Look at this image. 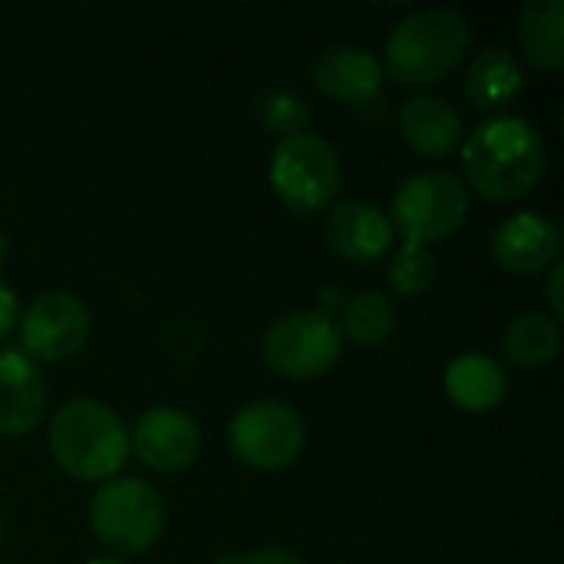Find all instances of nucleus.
<instances>
[{"label": "nucleus", "mask_w": 564, "mask_h": 564, "mask_svg": "<svg viewBox=\"0 0 564 564\" xmlns=\"http://www.w3.org/2000/svg\"><path fill=\"white\" fill-rule=\"evenodd\" d=\"M545 165V135L522 116L482 119L463 139L466 182L489 202H516L529 195L542 182Z\"/></svg>", "instance_id": "obj_1"}, {"label": "nucleus", "mask_w": 564, "mask_h": 564, "mask_svg": "<svg viewBox=\"0 0 564 564\" xmlns=\"http://www.w3.org/2000/svg\"><path fill=\"white\" fill-rule=\"evenodd\" d=\"M50 453L79 482H106L129 463V430L122 416L93 400L73 397L50 420Z\"/></svg>", "instance_id": "obj_2"}, {"label": "nucleus", "mask_w": 564, "mask_h": 564, "mask_svg": "<svg viewBox=\"0 0 564 564\" xmlns=\"http://www.w3.org/2000/svg\"><path fill=\"white\" fill-rule=\"evenodd\" d=\"M473 26L453 7H423L403 13L383 46L393 79L406 86H430L449 76L469 50Z\"/></svg>", "instance_id": "obj_3"}, {"label": "nucleus", "mask_w": 564, "mask_h": 564, "mask_svg": "<svg viewBox=\"0 0 564 564\" xmlns=\"http://www.w3.org/2000/svg\"><path fill=\"white\" fill-rule=\"evenodd\" d=\"M89 529L112 555H142L165 529L162 492L132 476L106 479L89 502Z\"/></svg>", "instance_id": "obj_4"}, {"label": "nucleus", "mask_w": 564, "mask_h": 564, "mask_svg": "<svg viewBox=\"0 0 564 564\" xmlns=\"http://www.w3.org/2000/svg\"><path fill=\"white\" fill-rule=\"evenodd\" d=\"M469 215L466 185L446 169H426L397 185L390 202L393 235L410 248H430L463 228Z\"/></svg>", "instance_id": "obj_5"}, {"label": "nucleus", "mask_w": 564, "mask_h": 564, "mask_svg": "<svg viewBox=\"0 0 564 564\" xmlns=\"http://www.w3.org/2000/svg\"><path fill=\"white\" fill-rule=\"evenodd\" d=\"M274 195L297 215L324 212L340 192V155L317 132H297L278 139L268 165Z\"/></svg>", "instance_id": "obj_6"}, {"label": "nucleus", "mask_w": 564, "mask_h": 564, "mask_svg": "<svg viewBox=\"0 0 564 564\" xmlns=\"http://www.w3.org/2000/svg\"><path fill=\"white\" fill-rule=\"evenodd\" d=\"M344 350L337 317L321 307H294L274 317L261 337L268 367L284 380H314L327 373Z\"/></svg>", "instance_id": "obj_7"}, {"label": "nucleus", "mask_w": 564, "mask_h": 564, "mask_svg": "<svg viewBox=\"0 0 564 564\" xmlns=\"http://www.w3.org/2000/svg\"><path fill=\"white\" fill-rule=\"evenodd\" d=\"M307 430L301 413L281 400H254L241 406L228 423L231 453L258 473L288 469L301 456Z\"/></svg>", "instance_id": "obj_8"}, {"label": "nucleus", "mask_w": 564, "mask_h": 564, "mask_svg": "<svg viewBox=\"0 0 564 564\" xmlns=\"http://www.w3.org/2000/svg\"><path fill=\"white\" fill-rule=\"evenodd\" d=\"M17 327H20L23 354L33 364L36 360L56 364L83 350L93 330V317L83 297L56 288V291H43L40 297H33L26 311H20Z\"/></svg>", "instance_id": "obj_9"}, {"label": "nucleus", "mask_w": 564, "mask_h": 564, "mask_svg": "<svg viewBox=\"0 0 564 564\" xmlns=\"http://www.w3.org/2000/svg\"><path fill=\"white\" fill-rule=\"evenodd\" d=\"M198 449L202 426L178 406L145 410L129 433V453H135V459L152 473H182L195 463Z\"/></svg>", "instance_id": "obj_10"}, {"label": "nucleus", "mask_w": 564, "mask_h": 564, "mask_svg": "<svg viewBox=\"0 0 564 564\" xmlns=\"http://www.w3.org/2000/svg\"><path fill=\"white\" fill-rule=\"evenodd\" d=\"M314 86L350 106V109H367L377 106L383 96V66L380 59L364 50V46H350V43H337L327 46L317 59H314Z\"/></svg>", "instance_id": "obj_11"}, {"label": "nucleus", "mask_w": 564, "mask_h": 564, "mask_svg": "<svg viewBox=\"0 0 564 564\" xmlns=\"http://www.w3.org/2000/svg\"><path fill=\"white\" fill-rule=\"evenodd\" d=\"M562 254V228L539 212H516L492 231V258L512 274H539Z\"/></svg>", "instance_id": "obj_12"}, {"label": "nucleus", "mask_w": 564, "mask_h": 564, "mask_svg": "<svg viewBox=\"0 0 564 564\" xmlns=\"http://www.w3.org/2000/svg\"><path fill=\"white\" fill-rule=\"evenodd\" d=\"M324 241L354 264H373L393 248V225L383 208L347 198L330 208L324 221Z\"/></svg>", "instance_id": "obj_13"}, {"label": "nucleus", "mask_w": 564, "mask_h": 564, "mask_svg": "<svg viewBox=\"0 0 564 564\" xmlns=\"http://www.w3.org/2000/svg\"><path fill=\"white\" fill-rule=\"evenodd\" d=\"M46 380L23 350H0V436H23L43 423Z\"/></svg>", "instance_id": "obj_14"}, {"label": "nucleus", "mask_w": 564, "mask_h": 564, "mask_svg": "<svg viewBox=\"0 0 564 564\" xmlns=\"http://www.w3.org/2000/svg\"><path fill=\"white\" fill-rule=\"evenodd\" d=\"M397 126L403 142L426 159H446L463 142V116L443 96H410L397 112Z\"/></svg>", "instance_id": "obj_15"}, {"label": "nucleus", "mask_w": 564, "mask_h": 564, "mask_svg": "<svg viewBox=\"0 0 564 564\" xmlns=\"http://www.w3.org/2000/svg\"><path fill=\"white\" fill-rule=\"evenodd\" d=\"M446 397L466 413H489L509 393V377L499 360L489 354H459L446 364L443 373Z\"/></svg>", "instance_id": "obj_16"}, {"label": "nucleus", "mask_w": 564, "mask_h": 564, "mask_svg": "<svg viewBox=\"0 0 564 564\" xmlns=\"http://www.w3.org/2000/svg\"><path fill=\"white\" fill-rule=\"evenodd\" d=\"M525 86L522 63L509 46H486L466 66V96L482 112L506 109Z\"/></svg>", "instance_id": "obj_17"}, {"label": "nucleus", "mask_w": 564, "mask_h": 564, "mask_svg": "<svg viewBox=\"0 0 564 564\" xmlns=\"http://www.w3.org/2000/svg\"><path fill=\"white\" fill-rule=\"evenodd\" d=\"M519 43L525 59L539 73H555L564 66V3L562 0H529L519 13Z\"/></svg>", "instance_id": "obj_18"}, {"label": "nucleus", "mask_w": 564, "mask_h": 564, "mask_svg": "<svg viewBox=\"0 0 564 564\" xmlns=\"http://www.w3.org/2000/svg\"><path fill=\"white\" fill-rule=\"evenodd\" d=\"M502 350L519 370H542L562 350V327L545 311H522L502 334Z\"/></svg>", "instance_id": "obj_19"}, {"label": "nucleus", "mask_w": 564, "mask_h": 564, "mask_svg": "<svg viewBox=\"0 0 564 564\" xmlns=\"http://www.w3.org/2000/svg\"><path fill=\"white\" fill-rule=\"evenodd\" d=\"M340 337L354 340L357 347H383L397 334V307L380 291H357L347 294L337 314Z\"/></svg>", "instance_id": "obj_20"}, {"label": "nucleus", "mask_w": 564, "mask_h": 564, "mask_svg": "<svg viewBox=\"0 0 564 564\" xmlns=\"http://www.w3.org/2000/svg\"><path fill=\"white\" fill-rule=\"evenodd\" d=\"M254 112L261 119V126L271 132V135H297V132H307V122H311V109L304 102L301 93L288 89V86H268L261 89L258 102H254Z\"/></svg>", "instance_id": "obj_21"}, {"label": "nucleus", "mask_w": 564, "mask_h": 564, "mask_svg": "<svg viewBox=\"0 0 564 564\" xmlns=\"http://www.w3.org/2000/svg\"><path fill=\"white\" fill-rule=\"evenodd\" d=\"M440 268H436V258L426 251V248H410L403 245L393 261H390V284L393 291L406 294V297H416L423 294L433 281H436Z\"/></svg>", "instance_id": "obj_22"}, {"label": "nucleus", "mask_w": 564, "mask_h": 564, "mask_svg": "<svg viewBox=\"0 0 564 564\" xmlns=\"http://www.w3.org/2000/svg\"><path fill=\"white\" fill-rule=\"evenodd\" d=\"M215 564H304L297 552L284 549V545H264V549H254L248 555H238V552H225L218 555Z\"/></svg>", "instance_id": "obj_23"}, {"label": "nucleus", "mask_w": 564, "mask_h": 564, "mask_svg": "<svg viewBox=\"0 0 564 564\" xmlns=\"http://www.w3.org/2000/svg\"><path fill=\"white\" fill-rule=\"evenodd\" d=\"M20 321V297L10 284L0 281V337H7Z\"/></svg>", "instance_id": "obj_24"}, {"label": "nucleus", "mask_w": 564, "mask_h": 564, "mask_svg": "<svg viewBox=\"0 0 564 564\" xmlns=\"http://www.w3.org/2000/svg\"><path fill=\"white\" fill-rule=\"evenodd\" d=\"M562 281H564V268L562 261H555L552 264V271H549V284H545V297H549V317H555V321H562L564 314V301H562Z\"/></svg>", "instance_id": "obj_25"}, {"label": "nucleus", "mask_w": 564, "mask_h": 564, "mask_svg": "<svg viewBox=\"0 0 564 564\" xmlns=\"http://www.w3.org/2000/svg\"><path fill=\"white\" fill-rule=\"evenodd\" d=\"M344 301H347V294H344L340 288H334V284L321 291V311H327V314H334V317L340 314Z\"/></svg>", "instance_id": "obj_26"}, {"label": "nucleus", "mask_w": 564, "mask_h": 564, "mask_svg": "<svg viewBox=\"0 0 564 564\" xmlns=\"http://www.w3.org/2000/svg\"><path fill=\"white\" fill-rule=\"evenodd\" d=\"M86 564H129V562H122V558H112V555H102V558H93V562H86Z\"/></svg>", "instance_id": "obj_27"}, {"label": "nucleus", "mask_w": 564, "mask_h": 564, "mask_svg": "<svg viewBox=\"0 0 564 564\" xmlns=\"http://www.w3.org/2000/svg\"><path fill=\"white\" fill-rule=\"evenodd\" d=\"M3 258H7V235H3V225H0V264H3Z\"/></svg>", "instance_id": "obj_28"}, {"label": "nucleus", "mask_w": 564, "mask_h": 564, "mask_svg": "<svg viewBox=\"0 0 564 564\" xmlns=\"http://www.w3.org/2000/svg\"><path fill=\"white\" fill-rule=\"evenodd\" d=\"M0 542H3V509H0Z\"/></svg>", "instance_id": "obj_29"}]
</instances>
